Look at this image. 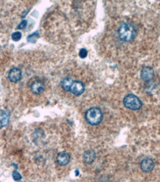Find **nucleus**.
Wrapping results in <instances>:
<instances>
[{
	"label": "nucleus",
	"instance_id": "nucleus-1",
	"mask_svg": "<svg viewBox=\"0 0 160 182\" xmlns=\"http://www.w3.org/2000/svg\"><path fill=\"white\" fill-rule=\"evenodd\" d=\"M118 35L120 38L125 42L131 41L136 36L135 27L129 22H123L118 29Z\"/></svg>",
	"mask_w": 160,
	"mask_h": 182
},
{
	"label": "nucleus",
	"instance_id": "nucleus-2",
	"mask_svg": "<svg viewBox=\"0 0 160 182\" xmlns=\"http://www.w3.org/2000/svg\"><path fill=\"white\" fill-rule=\"evenodd\" d=\"M103 120V113L101 110L97 107H93L88 109L86 112V122L92 125H97Z\"/></svg>",
	"mask_w": 160,
	"mask_h": 182
},
{
	"label": "nucleus",
	"instance_id": "nucleus-3",
	"mask_svg": "<svg viewBox=\"0 0 160 182\" xmlns=\"http://www.w3.org/2000/svg\"><path fill=\"white\" fill-rule=\"evenodd\" d=\"M123 104L127 109L131 110H139L142 106L139 98L133 94H129L124 97Z\"/></svg>",
	"mask_w": 160,
	"mask_h": 182
},
{
	"label": "nucleus",
	"instance_id": "nucleus-4",
	"mask_svg": "<svg viewBox=\"0 0 160 182\" xmlns=\"http://www.w3.org/2000/svg\"><path fill=\"white\" fill-rule=\"evenodd\" d=\"M30 90L35 95L41 94L44 90V85L42 81L39 80H35L30 84Z\"/></svg>",
	"mask_w": 160,
	"mask_h": 182
},
{
	"label": "nucleus",
	"instance_id": "nucleus-5",
	"mask_svg": "<svg viewBox=\"0 0 160 182\" xmlns=\"http://www.w3.org/2000/svg\"><path fill=\"white\" fill-rule=\"evenodd\" d=\"M84 90H85V86L82 82L74 81V83H72V85L71 86L69 92H72V94H74V95L79 96V95H81L84 93Z\"/></svg>",
	"mask_w": 160,
	"mask_h": 182
},
{
	"label": "nucleus",
	"instance_id": "nucleus-6",
	"mask_svg": "<svg viewBox=\"0 0 160 182\" xmlns=\"http://www.w3.org/2000/svg\"><path fill=\"white\" fill-rule=\"evenodd\" d=\"M140 167L142 170L145 172H149L151 170H153L154 167V162L150 158H144L141 164H140Z\"/></svg>",
	"mask_w": 160,
	"mask_h": 182
},
{
	"label": "nucleus",
	"instance_id": "nucleus-7",
	"mask_svg": "<svg viewBox=\"0 0 160 182\" xmlns=\"http://www.w3.org/2000/svg\"><path fill=\"white\" fill-rule=\"evenodd\" d=\"M8 78L11 82H13V83L18 82L22 78L21 70L19 68H16V67H14V68L11 69L8 73Z\"/></svg>",
	"mask_w": 160,
	"mask_h": 182
},
{
	"label": "nucleus",
	"instance_id": "nucleus-8",
	"mask_svg": "<svg viewBox=\"0 0 160 182\" xmlns=\"http://www.w3.org/2000/svg\"><path fill=\"white\" fill-rule=\"evenodd\" d=\"M140 75H141V78L143 80L150 81L153 79V75H154L153 69L150 66H145L142 69Z\"/></svg>",
	"mask_w": 160,
	"mask_h": 182
},
{
	"label": "nucleus",
	"instance_id": "nucleus-9",
	"mask_svg": "<svg viewBox=\"0 0 160 182\" xmlns=\"http://www.w3.org/2000/svg\"><path fill=\"white\" fill-rule=\"evenodd\" d=\"M69 160H70V156L66 152H61V153H59L58 155L57 156V158H56V161H57L58 164L61 165V166L66 165L69 162Z\"/></svg>",
	"mask_w": 160,
	"mask_h": 182
},
{
	"label": "nucleus",
	"instance_id": "nucleus-10",
	"mask_svg": "<svg viewBox=\"0 0 160 182\" xmlns=\"http://www.w3.org/2000/svg\"><path fill=\"white\" fill-rule=\"evenodd\" d=\"M96 158V154L95 151L92 150H89L84 152L83 155V161L86 164H92Z\"/></svg>",
	"mask_w": 160,
	"mask_h": 182
},
{
	"label": "nucleus",
	"instance_id": "nucleus-11",
	"mask_svg": "<svg viewBox=\"0 0 160 182\" xmlns=\"http://www.w3.org/2000/svg\"><path fill=\"white\" fill-rule=\"evenodd\" d=\"M10 120V114L6 110H1V128L6 126Z\"/></svg>",
	"mask_w": 160,
	"mask_h": 182
},
{
	"label": "nucleus",
	"instance_id": "nucleus-12",
	"mask_svg": "<svg viewBox=\"0 0 160 182\" xmlns=\"http://www.w3.org/2000/svg\"><path fill=\"white\" fill-rule=\"evenodd\" d=\"M74 83V80L70 78V77H65L61 81V86L62 88L66 91V92H69L71 86L72 85V83Z\"/></svg>",
	"mask_w": 160,
	"mask_h": 182
},
{
	"label": "nucleus",
	"instance_id": "nucleus-13",
	"mask_svg": "<svg viewBox=\"0 0 160 182\" xmlns=\"http://www.w3.org/2000/svg\"><path fill=\"white\" fill-rule=\"evenodd\" d=\"M22 38V33L20 32H15L12 34V39L14 41H19Z\"/></svg>",
	"mask_w": 160,
	"mask_h": 182
},
{
	"label": "nucleus",
	"instance_id": "nucleus-14",
	"mask_svg": "<svg viewBox=\"0 0 160 182\" xmlns=\"http://www.w3.org/2000/svg\"><path fill=\"white\" fill-rule=\"evenodd\" d=\"M13 178L15 181H20L22 179V175L17 170H15L13 172Z\"/></svg>",
	"mask_w": 160,
	"mask_h": 182
},
{
	"label": "nucleus",
	"instance_id": "nucleus-15",
	"mask_svg": "<svg viewBox=\"0 0 160 182\" xmlns=\"http://www.w3.org/2000/svg\"><path fill=\"white\" fill-rule=\"evenodd\" d=\"M88 55V52L86 49L82 48L81 49V50L79 51V56L81 58H85Z\"/></svg>",
	"mask_w": 160,
	"mask_h": 182
},
{
	"label": "nucleus",
	"instance_id": "nucleus-16",
	"mask_svg": "<svg viewBox=\"0 0 160 182\" xmlns=\"http://www.w3.org/2000/svg\"><path fill=\"white\" fill-rule=\"evenodd\" d=\"M26 26H27V21L24 20V21H22V22L20 23V24L17 27V29H19H19H24Z\"/></svg>",
	"mask_w": 160,
	"mask_h": 182
},
{
	"label": "nucleus",
	"instance_id": "nucleus-17",
	"mask_svg": "<svg viewBox=\"0 0 160 182\" xmlns=\"http://www.w3.org/2000/svg\"><path fill=\"white\" fill-rule=\"evenodd\" d=\"M79 175V172H78V170H75V175L76 176H77Z\"/></svg>",
	"mask_w": 160,
	"mask_h": 182
}]
</instances>
